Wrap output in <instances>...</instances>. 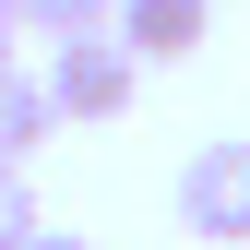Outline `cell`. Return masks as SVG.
<instances>
[{"label":"cell","mask_w":250,"mask_h":250,"mask_svg":"<svg viewBox=\"0 0 250 250\" xmlns=\"http://www.w3.org/2000/svg\"><path fill=\"white\" fill-rule=\"evenodd\" d=\"M24 250H83V238H60V227H36V238H24Z\"/></svg>","instance_id":"ba28073f"},{"label":"cell","mask_w":250,"mask_h":250,"mask_svg":"<svg viewBox=\"0 0 250 250\" xmlns=\"http://www.w3.org/2000/svg\"><path fill=\"white\" fill-rule=\"evenodd\" d=\"M107 36L131 60H191L214 36V0H107Z\"/></svg>","instance_id":"3957f363"},{"label":"cell","mask_w":250,"mask_h":250,"mask_svg":"<svg viewBox=\"0 0 250 250\" xmlns=\"http://www.w3.org/2000/svg\"><path fill=\"white\" fill-rule=\"evenodd\" d=\"M48 214H36V191H24V167H0V250H24Z\"/></svg>","instance_id":"8992f818"},{"label":"cell","mask_w":250,"mask_h":250,"mask_svg":"<svg viewBox=\"0 0 250 250\" xmlns=\"http://www.w3.org/2000/svg\"><path fill=\"white\" fill-rule=\"evenodd\" d=\"M179 227L203 250H250V143H191V167H179Z\"/></svg>","instance_id":"7a4b0ae2"},{"label":"cell","mask_w":250,"mask_h":250,"mask_svg":"<svg viewBox=\"0 0 250 250\" xmlns=\"http://www.w3.org/2000/svg\"><path fill=\"white\" fill-rule=\"evenodd\" d=\"M131 96H143V60L119 48L107 24H96V36H60V48H48V107H60V119H119Z\"/></svg>","instance_id":"6da1fadb"},{"label":"cell","mask_w":250,"mask_h":250,"mask_svg":"<svg viewBox=\"0 0 250 250\" xmlns=\"http://www.w3.org/2000/svg\"><path fill=\"white\" fill-rule=\"evenodd\" d=\"M12 48H24V24H12V0H0V72H12Z\"/></svg>","instance_id":"52a82bcc"},{"label":"cell","mask_w":250,"mask_h":250,"mask_svg":"<svg viewBox=\"0 0 250 250\" xmlns=\"http://www.w3.org/2000/svg\"><path fill=\"white\" fill-rule=\"evenodd\" d=\"M48 131H60V107H48V72H24V60H12V72H0V167H24Z\"/></svg>","instance_id":"277c9868"},{"label":"cell","mask_w":250,"mask_h":250,"mask_svg":"<svg viewBox=\"0 0 250 250\" xmlns=\"http://www.w3.org/2000/svg\"><path fill=\"white\" fill-rule=\"evenodd\" d=\"M12 24H24V36H96V24H107V0H12Z\"/></svg>","instance_id":"5b68a950"}]
</instances>
